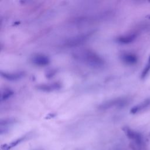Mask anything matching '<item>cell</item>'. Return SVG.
I'll list each match as a JSON object with an SVG mask.
<instances>
[{"label": "cell", "instance_id": "cell-15", "mask_svg": "<svg viewBox=\"0 0 150 150\" xmlns=\"http://www.w3.org/2000/svg\"><path fill=\"white\" fill-rule=\"evenodd\" d=\"M55 72L50 71L49 73H47V76L48 77H49V76H50V77H52V76H53V75L55 74Z\"/></svg>", "mask_w": 150, "mask_h": 150}, {"label": "cell", "instance_id": "cell-5", "mask_svg": "<svg viewBox=\"0 0 150 150\" xmlns=\"http://www.w3.org/2000/svg\"><path fill=\"white\" fill-rule=\"evenodd\" d=\"M61 84L59 82H55V83L50 84H42L38 85L36 86V89L45 92H51L56 90H59L61 89Z\"/></svg>", "mask_w": 150, "mask_h": 150}, {"label": "cell", "instance_id": "cell-8", "mask_svg": "<svg viewBox=\"0 0 150 150\" xmlns=\"http://www.w3.org/2000/svg\"><path fill=\"white\" fill-rule=\"evenodd\" d=\"M136 38L137 34L133 33L119 36L117 38L116 41L119 44L127 45L132 43Z\"/></svg>", "mask_w": 150, "mask_h": 150}, {"label": "cell", "instance_id": "cell-2", "mask_svg": "<svg viewBox=\"0 0 150 150\" xmlns=\"http://www.w3.org/2000/svg\"><path fill=\"white\" fill-rule=\"evenodd\" d=\"M127 104L126 99L118 98L110 100L107 101L100 104L98 109L100 110H107L111 109L112 107H122Z\"/></svg>", "mask_w": 150, "mask_h": 150}, {"label": "cell", "instance_id": "cell-3", "mask_svg": "<svg viewBox=\"0 0 150 150\" xmlns=\"http://www.w3.org/2000/svg\"><path fill=\"white\" fill-rule=\"evenodd\" d=\"M122 130H123V131L125 132V134H126L127 137H128L129 139L131 140L132 142L136 144L139 146L143 147V138H142V136L141 134L131 129L128 127H124Z\"/></svg>", "mask_w": 150, "mask_h": 150}, {"label": "cell", "instance_id": "cell-7", "mask_svg": "<svg viewBox=\"0 0 150 150\" xmlns=\"http://www.w3.org/2000/svg\"><path fill=\"white\" fill-rule=\"evenodd\" d=\"M121 61L127 65H133L138 62V57L131 53H124L121 55Z\"/></svg>", "mask_w": 150, "mask_h": 150}, {"label": "cell", "instance_id": "cell-4", "mask_svg": "<svg viewBox=\"0 0 150 150\" xmlns=\"http://www.w3.org/2000/svg\"><path fill=\"white\" fill-rule=\"evenodd\" d=\"M90 36V34H86L72 37L65 42V45L67 47H74L81 45L85 43Z\"/></svg>", "mask_w": 150, "mask_h": 150}, {"label": "cell", "instance_id": "cell-12", "mask_svg": "<svg viewBox=\"0 0 150 150\" xmlns=\"http://www.w3.org/2000/svg\"><path fill=\"white\" fill-rule=\"evenodd\" d=\"M26 138V136H24L22 137H21V138H18L17 140H16L11 142L9 145H6V148H5V149H6V150H9L10 149L14 148V147L17 146L20 143H21L22 142H23Z\"/></svg>", "mask_w": 150, "mask_h": 150}, {"label": "cell", "instance_id": "cell-11", "mask_svg": "<svg viewBox=\"0 0 150 150\" xmlns=\"http://www.w3.org/2000/svg\"><path fill=\"white\" fill-rule=\"evenodd\" d=\"M14 94V92L11 89L8 88H5L2 90L1 92V101H6L11 98V96Z\"/></svg>", "mask_w": 150, "mask_h": 150}, {"label": "cell", "instance_id": "cell-9", "mask_svg": "<svg viewBox=\"0 0 150 150\" xmlns=\"http://www.w3.org/2000/svg\"><path fill=\"white\" fill-rule=\"evenodd\" d=\"M24 73L22 72H15V73H8V72H1V75L3 78L9 81H16L22 78Z\"/></svg>", "mask_w": 150, "mask_h": 150}, {"label": "cell", "instance_id": "cell-13", "mask_svg": "<svg viewBox=\"0 0 150 150\" xmlns=\"http://www.w3.org/2000/svg\"><path fill=\"white\" fill-rule=\"evenodd\" d=\"M149 72H150V55L148 57V61H147V63L146 65V66H145L144 69L142 70V72L141 74V79L142 80L146 79L147 76H148V74H149Z\"/></svg>", "mask_w": 150, "mask_h": 150}, {"label": "cell", "instance_id": "cell-14", "mask_svg": "<svg viewBox=\"0 0 150 150\" xmlns=\"http://www.w3.org/2000/svg\"><path fill=\"white\" fill-rule=\"evenodd\" d=\"M15 122V120L14 119H6L1 120V121H0V126L8 127V126L9 125L13 124Z\"/></svg>", "mask_w": 150, "mask_h": 150}, {"label": "cell", "instance_id": "cell-1", "mask_svg": "<svg viewBox=\"0 0 150 150\" xmlns=\"http://www.w3.org/2000/svg\"><path fill=\"white\" fill-rule=\"evenodd\" d=\"M74 57L76 59L94 68H100L104 65L103 59L94 52L90 50H84L77 52L74 54Z\"/></svg>", "mask_w": 150, "mask_h": 150}, {"label": "cell", "instance_id": "cell-6", "mask_svg": "<svg viewBox=\"0 0 150 150\" xmlns=\"http://www.w3.org/2000/svg\"><path fill=\"white\" fill-rule=\"evenodd\" d=\"M31 61L34 65L40 66H46L50 63V59L47 56L42 54H37L32 57Z\"/></svg>", "mask_w": 150, "mask_h": 150}, {"label": "cell", "instance_id": "cell-10", "mask_svg": "<svg viewBox=\"0 0 150 150\" xmlns=\"http://www.w3.org/2000/svg\"><path fill=\"white\" fill-rule=\"evenodd\" d=\"M149 105H150V99L145 100L144 101H142V103L137 104L136 106H135L132 107V108L130 110V113L132 114H136L137 112L141 111L142 110H144L147 108V107H148Z\"/></svg>", "mask_w": 150, "mask_h": 150}]
</instances>
